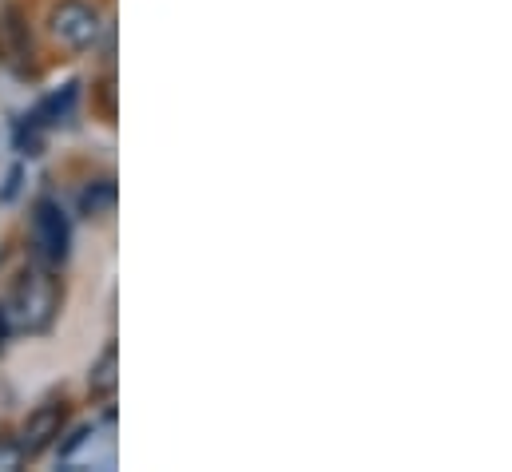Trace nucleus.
Returning <instances> with one entry per match:
<instances>
[{
  "label": "nucleus",
  "mask_w": 512,
  "mask_h": 472,
  "mask_svg": "<svg viewBox=\"0 0 512 472\" xmlns=\"http://www.w3.org/2000/svg\"><path fill=\"white\" fill-rule=\"evenodd\" d=\"M48 28H52V36L68 52H92L96 40H100V32H104V20H100V12L88 0H60L52 8Z\"/></svg>",
  "instance_id": "3"
},
{
  "label": "nucleus",
  "mask_w": 512,
  "mask_h": 472,
  "mask_svg": "<svg viewBox=\"0 0 512 472\" xmlns=\"http://www.w3.org/2000/svg\"><path fill=\"white\" fill-rule=\"evenodd\" d=\"M116 385H120V354H116V342H112V346L100 354V361L92 365L88 389H92V397H112Z\"/></svg>",
  "instance_id": "6"
},
{
  "label": "nucleus",
  "mask_w": 512,
  "mask_h": 472,
  "mask_svg": "<svg viewBox=\"0 0 512 472\" xmlns=\"http://www.w3.org/2000/svg\"><path fill=\"white\" fill-rule=\"evenodd\" d=\"M76 96H80V84H68L64 92L48 96V100H44V104L36 108L32 123H56L60 116H68V112H72V104H76Z\"/></svg>",
  "instance_id": "7"
},
{
  "label": "nucleus",
  "mask_w": 512,
  "mask_h": 472,
  "mask_svg": "<svg viewBox=\"0 0 512 472\" xmlns=\"http://www.w3.org/2000/svg\"><path fill=\"white\" fill-rule=\"evenodd\" d=\"M56 306H60V294L48 270H24V278L16 282V290L0 310L12 330H44L56 318Z\"/></svg>",
  "instance_id": "1"
},
{
  "label": "nucleus",
  "mask_w": 512,
  "mask_h": 472,
  "mask_svg": "<svg viewBox=\"0 0 512 472\" xmlns=\"http://www.w3.org/2000/svg\"><path fill=\"white\" fill-rule=\"evenodd\" d=\"M24 465V453H20V441H8V437H0V469L12 472Z\"/></svg>",
  "instance_id": "8"
},
{
  "label": "nucleus",
  "mask_w": 512,
  "mask_h": 472,
  "mask_svg": "<svg viewBox=\"0 0 512 472\" xmlns=\"http://www.w3.org/2000/svg\"><path fill=\"white\" fill-rule=\"evenodd\" d=\"M60 425H64V409H60V405L36 409V413L28 417V425H24V433H20V453H24L28 461L40 457V453L60 437Z\"/></svg>",
  "instance_id": "4"
},
{
  "label": "nucleus",
  "mask_w": 512,
  "mask_h": 472,
  "mask_svg": "<svg viewBox=\"0 0 512 472\" xmlns=\"http://www.w3.org/2000/svg\"><path fill=\"white\" fill-rule=\"evenodd\" d=\"M72 250V227H68V215L60 211L56 199H36L32 207V254L44 270H56L64 266Z\"/></svg>",
  "instance_id": "2"
},
{
  "label": "nucleus",
  "mask_w": 512,
  "mask_h": 472,
  "mask_svg": "<svg viewBox=\"0 0 512 472\" xmlns=\"http://www.w3.org/2000/svg\"><path fill=\"white\" fill-rule=\"evenodd\" d=\"M112 207H116V179L104 175L80 191V215L84 219H104V215H112Z\"/></svg>",
  "instance_id": "5"
},
{
  "label": "nucleus",
  "mask_w": 512,
  "mask_h": 472,
  "mask_svg": "<svg viewBox=\"0 0 512 472\" xmlns=\"http://www.w3.org/2000/svg\"><path fill=\"white\" fill-rule=\"evenodd\" d=\"M16 187H20V167H12V175H8V183H4V191H0V203H8V199L16 195Z\"/></svg>",
  "instance_id": "10"
},
{
  "label": "nucleus",
  "mask_w": 512,
  "mask_h": 472,
  "mask_svg": "<svg viewBox=\"0 0 512 472\" xmlns=\"http://www.w3.org/2000/svg\"><path fill=\"white\" fill-rule=\"evenodd\" d=\"M88 433H92V429H88V425H84V429H76V433H72V437H68V441H64V445H60V453H64V457H68V453H76V449H80V445H84V441H88Z\"/></svg>",
  "instance_id": "9"
}]
</instances>
